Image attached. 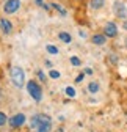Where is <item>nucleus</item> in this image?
<instances>
[{
    "label": "nucleus",
    "instance_id": "1",
    "mask_svg": "<svg viewBox=\"0 0 127 132\" xmlns=\"http://www.w3.org/2000/svg\"><path fill=\"white\" fill-rule=\"evenodd\" d=\"M10 77H11V84L16 88H24L27 85V80H25V71L21 68V66H13L10 69Z\"/></svg>",
    "mask_w": 127,
    "mask_h": 132
},
{
    "label": "nucleus",
    "instance_id": "2",
    "mask_svg": "<svg viewBox=\"0 0 127 132\" xmlns=\"http://www.w3.org/2000/svg\"><path fill=\"white\" fill-rule=\"evenodd\" d=\"M25 88H27L30 97H31V99H35L36 102H39L41 99H42V88H41V85L38 84L36 80H27Z\"/></svg>",
    "mask_w": 127,
    "mask_h": 132
},
{
    "label": "nucleus",
    "instance_id": "3",
    "mask_svg": "<svg viewBox=\"0 0 127 132\" xmlns=\"http://www.w3.org/2000/svg\"><path fill=\"white\" fill-rule=\"evenodd\" d=\"M113 13L118 19H122L125 21L127 19V6L124 2H121V0H115L113 2Z\"/></svg>",
    "mask_w": 127,
    "mask_h": 132
},
{
    "label": "nucleus",
    "instance_id": "4",
    "mask_svg": "<svg viewBox=\"0 0 127 132\" xmlns=\"http://www.w3.org/2000/svg\"><path fill=\"white\" fill-rule=\"evenodd\" d=\"M21 6H22L21 0H6L3 3V13L5 14H14L21 10Z\"/></svg>",
    "mask_w": 127,
    "mask_h": 132
},
{
    "label": "nucleus",
    "instance_id": "5",
    "mask_svg": "<svg viewBox=\"0 0 127 132\" xmlns=\"http://www.w3.org/2000/svg\"><path fill=\"white\" fill-rule=\"evenodd\" d=\"M104 35L107 38H115V36H118V25L113 21L105 22V25H104Z\"/></svg>",
    "mask_w": 127,
    "mask_h": 132
},
{
    "label": "nucleus",
    "instance_id": "6",
    "mask_svg": "<svg viewBox=\"0 0 127 132\" xmlns=\"http://www.w3.org/2000/svg\"><path fill=\"white\" fill-rule=\"evenodd\" d=\"M25 121H27V117L24 113H16L14 117L10 118V126L13 129H17V127H22L25 124Z\"/></svg>",
    "mask_w": 127,
    "mask_h": 132
},
{
    "label": "nucleus",
    "instance_id": "7",
    "mask_svg": "<svg viewBox=\"0 0 127 132\" xmlns=\"http://www.w3.org/2000/svg\"><path fill=\"white\" fill-rule=\"evenodd\" d=\"M0 31H2L3 35H11L13 33V24H11L10 19L0 18Z\"/></svg>",
    "mask_w": 127,
    "mask_h": 132
},
{
    "label": "nucleus",
    "instance_id": "8",
    "mask_svg": "<svg viewBox=\"0 0 127 132\" xmlns=\"http://www.w3.org/2000/svg\"><path fill=\"white\" fill-rule=\"evenodd\" d=\"M91 43H93L94 46L102 47V46L107 44V36L104 35V33H94V35L91 36Z\"/></svg>",
    "mask_w": 127,
    "mask_h": 132
},
{
    "label": "nucleus",
    "instance_id": "9",
    "mask_svg": "<svg viewBox=\"0 0 127 132\" xmlns=\"http://www.w3.org/2000/svg\"><path fill=\"white\" fill-rule=\"evenodd\" d=\"M58 39L61 43H65V44H71L72 43V36H71L69 31H58Z\"/></svg>",
    "mask_w": 127,
    "mask_h": 132
},
{
    "label": "nucleus",
    "instance_id": "10",
    "mask_svg": "<svg viewBox=\"0 0 127 132\" xmlns=\"http://www.w3.org/2000/svg\"><path fill=\"white\" fill-rule=\"evenodd\" d=\"M105 6V0H89V8L94 11H99Z\"/></svg>",
    "mask_w": 127,
    "mask_h": 132
},
{
    "label": "nucleus",
    "instance_id": "11",
    "mask_svg": "<svg viewBox=\"0 0 127 132\" xmlns=\"http://www.w3.org/2000/svg\"><path fill=\"white\" fill-rule=\"evenodd\" d=\"M99 90H101V85H99L97 80H91L89 84H88V91H89V94H97Z\"/></svg>",
    "mask_w": 127,
    "mask_h": 132
},
{
    "label": "nucleus",
    "instance_id": "12",
    "mask_svg": "<svg viewBox=\"0 0 127 132\" xmlns=\"http://www.w3.org/2000/svg\"><path fill=\"white\" fill-rule=\"evenodd\" d=\"M39 124H41V113L33 115V117H31V120H30V129H36V130H38Z\"/></svg>",
    "mask_w": 127,
    "mask_h": 132
},
{
    "label": "nucleus",
    "instance_id": "13",
    "mask_svg": "<svg viewBox=\"0 0 127 132\" xmlns=\"http://www.w3.org/2000/svg\"><path fill=\"white\" fill-rule=\"evenodd\" d=\"M50 6H52L53 10H57V11H58V13H60L61 16H66V14H68V11H66L65 8H63V6H61V5H60L58 2H52V3H50Z\"/></svg>",
    "mask_w": 127,
    "mask_h": 132
},
{
    "label": "nucleus",
    "instance_id": "14",
    "mask_svg": "<svg viewBox=\"0 0 127 132\" xmlns=\"http://www.w3.org/2000/svg\"><path fill=\"white\" fill-rule=\"evenodd\" d=\"M46 51H47V54H50V55H58L60 49L57 46H53V44H47L46 46Z\"/></svg>",
    "mask_w": 127,
    "mask_h": 132
},
{
    "label": "nucleus",
    "instance_id": "15",
    "mask_svg": "<svg viewBox=\"0 0 127 132\" xmlns=\"http://www.w3.org/2000/svg\"><path fill=\"white\" fill-rule=\"evenodd\" d=\"M35 3L39 6V8H42V10H46V11H50V5H47L44 0H35Z\"/></svg>",
    "mask_w": 127,
    "mask_h": 132
},
{
    "label": "nucleus",
    "instance_id": "16",
    "mask_svg": "<svg viewBox=\"0 0 127 132\" xmlns=\"http://www.w3.org/2000/svg\"><path fill=\"white\" fill-rule=\"evenodd\" d=\"M65 93H66V96H68V97H71V99H72V97H75V94H77V93H75V88H74V87H66Z\"/></svg>",
    "mask_w": 127,
    "mask_h": 132
},
{
    "label": "nucleus",
    "instance_id": "17",
    "mask_svg": "<svg viewBox=\"0 0 127 132\" xmlns=\"http://www.w3.org/2000/svg\"><path fill=\"white\" fill-rule=\"evenodd\" d=\"M69 61H71V64H72V66H80V64H82V60L78 58L77 55H72V57H69Z\"/></svg>",
    "mask_w": 127,
    "mask_h": 132
},
{
    "label": "nucleus",
    "instance_id": "18",
    "mask_svg": "<svg viewBox=\"0 0 127 132\" xmlns=\"http://www.w3.org/2000/svg\"><path fill=\"white\" fill-rule=\"evenodd\" d=\"M60 76H61V74H60V71H57V69H50V71H49V77H50V79H60Z\"/></svg>",
    "mask_w": 127,
    "mask_h": 132
},
{
    "label": "nucleus",
    "instance_id": "19",
    "mask_svg": "<svg viewBox=\"0 0 127 132\" xmlns=\"http://www.w3.org/2000/svg\"><path fill=\"white\" fill-rule=\"evenodd\" d=\"M36 76H38V79H39L41 82H46V80H47V76H46V72H42L41 69H36Z\"/></svg>",
    "mask_w": 127,
    "mask_h": 132
},
{
    "label": "nucleus",
    "instance_id": "20",
    "mask_svg": "<svg viewBox=\"0 0 127 132\" xmlns=\"http://www.w3.org/2000/svg\"><path fill=\"white\" fill-rule=\"evenodd\" d=\"M6 113H3V112H0V126H3V124H6Z\"/></svg>",
    "mask_w": 127,
    "mask_h": 132
},
{
    "label": "nucleus",
    "instance_id": "21",
    "mask_svg": "<svg viewBox=\"0 0 127 132\" xmlns=\"http://www.w3.org/2000/svg\"><path fill=\"white\" fill-rule=\"evenodd\" d=\"M83 79H85V72H80V74L75 77V84H82Z\"/></svg>",
    "mask_w": 127,
    "mask_h": 132
},
{
    "label": "nucleus",
    "instance_id": "22",
    "mask_svg": "<svg viewBox=\"0 0 127 132\" xmlns=\"http://www.w3.org/2000/svg\"><path fill=\"white\" fill-rule=\"evenodd\" d=\"M83 72H85L86 76H91V74H93V69H91V68H85V69H83Z\"/></svg>",
    "mask_w": 127,
    "mask_h": 132
},
{
    "label": "nucleus",
    "instance_id": "23",
    "mask_svg": "<svg viewBox=\"0 0 127 132\" xmlns=\"http://www.w3.org/2000/svg\"><path fill=\"white\" fill-rule=\"evenodd\" d=\"M78 36H80V38H86V33L83 30H78Z\"/></svg>",
    "mask_w": 127,
    "mask_h": 132
},
{
    "label": "nucleus",
    "instance_id": "24",
    "mask_svg": "<svg viewBox=\"0 0 127 132\" xmlns=\"http://www.w3.org/2000/svg\"><path fill=\"white\" fill-rule=\"evenodd\" d=\"M122 27H124V28H125V30H127V19H125V21H124V22H122Z\"/></svg>",
    "mask_w": 127,
    "mask_h": 132
},
{
    "label": "nucleus",
    "instance_id": "25",
    "mask_svg": "<svg viewBox=\"0 0 127 132\" xmlns=\"http://www.w3.org/2000/svg\"><path fill=\"white\" fill-rule=\"evenodd\" d=\"M124 46H125V49H127V36H125V39H124Z\"/></svg>",
    "mask_w": 127,
    "mask_h": 132
},
{
    "label": "nucleus",
    "instance_id": "26",
    "mask_svg": "<svg viewBox=\"0 0 127 132\" xmlns=\"http://www.w3.org/2000/svg\"><path fill=\"white\" fill-rule=\"evenodd\" d=\"M0 99H2V90H0Z\"/></svg>",
    "mask_w": 127,
    "mask_h": 132
}]
</instances>
